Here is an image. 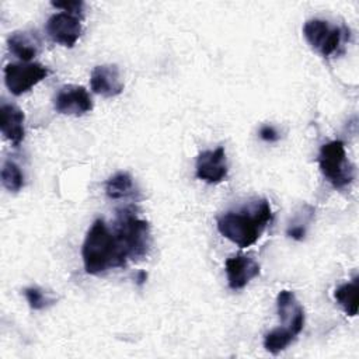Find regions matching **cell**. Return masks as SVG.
Here are the masks:
<instances>
[{"mask_svg": "<svg viewBox=\"0 0 359 359\" xmlns=\"http://www.w3.org/2000/svg\"><path fill=\"white\" fill-rule=\"evenodd\" d=\"M271 205L266 199H259L238 210H229L217 217L219 233L238 245L245 248L257 243L262 231L272 222Z\"/></svg>", "mask_w": 359, "mask_h": 359, "instance_id": "obj_1", "label": "cell"}, {"mask_svg": "<svg viewBox=\"0 0 359 359\" xmlns=\"http://www.w3.org/2000/svg\"><path fill=\"white\" fill-rule=\"evenodd\" d=\"M81 257L84 269L90 275H100L111 268H119L126 264L114 231L108 229L102 219L94 220L88 229L83 243Z\"/></svg>", "mask_w": 359, "mask_h": 359, "instance_id": "obj_2", "label": "cell"}, {"mask_svg": "<svg viewBox=\"0 0 359 359\" xmlns=\"http://www.w3.org/2000/svg\"><path fill=\"white\" fill-rule=\"evenodd\" d=\"M114 236L128 261L143 259L151 247L150 224L136 215L133 208H123L116 212Z\"/></svg>", "mask_w": 359, "mask_h": 359, "instance_id": "obj_3", "label": "cell"}, {"mask_svg": "<svg viewBox=\"0 0 359 359\" xmlns=\"http://www.w3.org/2000/svg\"><path fill=\"white\" fill-rule=\"evenodd\" d=\"M318 165L324 178L334 188H344L353 180V165L349 163L345 144L341 140H331L321 146Z\"/></svg>", "mask_w": 359, "mask_h": 359, "instance_id": "obj_4", "label": "cell"}, {"mask_svg": "<svg viewBox=\"0 0 359 359\" xmlns=\"http://www.w3.org/2000/svg\"><path fill=\"white\" fill-rule=\"evenodd\" d=\"M303 35L313 49L328 57L338 53L346 36H349V31L345 27L332 25L325 20L311 18L304 22Z\"/></svg>", "mask_w": 359, "mask_h": 359, "instance_id": "obj_5", "label": "cell"}, {"mask_svg": "<svg viewBox=\"0 0 359 359\" xmlns=\"http://www.w3.org/2000/svg\"><path fill=\"white\" fill-rule=\"evenodd\" d=\"M48 73L49 70L41 63H8L4 67V81L11 94L21 95L42 81Z\"/></svg>", "mask_w": 359, "mask_h": 359, "instance_id": "obj_6", "label": "cell"}, {"mask_svg": "<svg viewBox=\"0 0 359 359\" xmlns=\"http://www.w3.org/2000/svg\"><path fill=\"white\" fill-rule=\"evenodd\" d=\"M83 31L81 25V15L60 11L52 14L46 21V34L48 36L66 48L74 46L79 41Z\"/></svg>", "mask_w": 359, "mask_h": 359, "instance_id": "obj_7", "label": "cell"}, {"mask_svg": "<svg viewBox=\"0 0 359 359\" xmlns=\"http://www.w3.org/2000/svg\"><path fill=\"white\" fill-rule=\"evenodd\" d=\"M53 107L59 114L80 116L93 109V100L83 86H63L53 100Z\"/></svg>", "mask_w": 359, "mask_h": 359, "instance_id": "obj_8", "label": "cell"}, {"mask_svg": "<svg viewBox=\"0 0 359 359\" xmlns=\"http://www.w3.org/2000/svg\"><path fill=\"white\" fill-rule=\"evenodd\" d=\"M226 150L223 146L205 150L196 158V177L208 184H219L227 177Z\"/></svg>", "mask_w": 359, "mask_h": 359, "instance_id": "obj_9", "label": "cell"}, {"mask_svg": "<svg viewBox=\"0 0 359 359\" xmlns=\"http://www.w3.org/2000/svg\"><path fill=\"white\" fill-rule=\"evenodd\" d=\"M226 273L230 289L238 290L259 275V264L247 255L236 254L226 259Z\"/></svg>", "mask_w": 359, "mask_h": 359, "instance_id": "obj_10", "label": "cell"}, {"mask_svg": "<svg viewBox=\"0 0 359 359\" xmlns=\"http://www.w3.org/2000/svg\"><path fill=\"white\" fill-rule=\"evenodd\" d=\"M90 86L95 94L111 98L123 91V83L119 76L116 65H100L95 66L90 76Z\"/></svg>", "mask_w": 359, "mask_h": 359, "instance_id": "obj_11", "label": "cell"}, {"mask_svg": "<svg viewBox=\"0 0 359 359\" xmlns=\"http://www.w3.org/2000/svg\"><path fill=\"white\" fill-rule=\"evenodd\" d=\"M276 309L282 327L290 330L297 337L304 327V310L296 300L294 293L290 290L279 292L276 297Z\"/></svg>", "mask_w": 359, "mask_h": 359, "instance_id": "obj_12", "label": "cell"}, {"mask_svg": "<svg viewBox=\"0 0 359 359\" xmlns=\"http://www.w3.org/2000/svg\"><path fill=\"white\" fill-rule=\"evenodd\" d=\"M24 112L14 104H1L0 107V130L3 136L13 143L14 146H18L25 136L24 129Z\"/></svg>", "mask_w": 359, "mask_h": 359, "instance_id": "obj_13", "label": "cell"}, {"mask_svg": "<svg viewBox=\"0 0 359 359\" xmlns=\"http://www.w3.org/2000/svg\"><path fill=\"white\" fill-rule=\"evenodd\" d=\"M7 45L10 52L22 62H29L42 49L41 36L36 31L32 29H21L13 32L7 39Z\"/></svg>", "mask_w": 359, "mask_h": 359, "instance_id": "obj_14", "label": "cell"}, {"mask_svg": "<svg viewBox=\"0 0 359 359\" xmlns=\"http://www.w3.org/2000/svg\"><path fill=\"white\" fill-rule=\"evenodd\" d=\"M105 192L111 199H123L135 195L136 191L132 175L125 171L114 174L105 182Z\"/></svg>", "mask_w": 359, "mask_h": 359, "instance_id": "obj_15", "label": "cell"}, {"mask_svg": "<svg viewBox=\"0 0 359 359\" xmlns=\"http://www.w3.org/2000/svg\"><path fill=\"white\" fill-rule=\"evenodd\" d=\"M334 297L348 316H352V317L356 316L358 314V278H355L352 282H345L339 285L334 290Z\"/></svg>", "mask_w": 359, "mask_h": 359, "instance_id": "obj_16", "label": "cell"}, {"mask_svg": "<svg viewBox=\"0 0 359 359\" xmlns=\"http://www.w3.org/2000/svg\"><path fill=\"white\" fill-rule=\"evenodd\" d=\"M294 339H296V335L290 330H287L285 327H278L265 334L264 348L268 352L276 355V353L285 351Z\"/></svg>", "mask_w": 359, "mask_h": 359, "instance_id": "obj_17", "label": "cell"}, {"mask_svg": "<svg viewBox=\"0 0 359 359\" xmlns=\"http://www.w3.org/2000/svg\"><path fill=\"white\" fill-rule=\"evenodd\" d=\"M1 182L10 192H18L24 187V174L14 161L7 160L3 163Z\"/></svg>", "mask_w": 359, "mask_h": 359, "instance_id": "obj_18", "label": "cell"}, {"mask_svg": "<svg viewBox=\"0 0 359 359\" xmlns=\"http://www.w3.org/2000/svg\"><path fill=\"white\" fill-rule=\"evenodd\" d=\"M24 296H25L29 307L34 310L46 309L48 306H50L56 302V299L53 296H50L49 293H46L45 290H42L41 287H36V286L25 287Z\"/></svg>", "mask_w": 359, "mask_h": 359, "instance_id": "obj_19", "label": "cell"}, {"mask_svg": "<svg viewBox=\"0 0 359 359\" xmlns=\"http://www.w3.org/2000/svg\"><path fill=\"white\" fill-rule=\"evenodd\" d=\"M52 6L56 8H63V11L67 13H73V14H79L83 15V1H52Z\"/></svg>", "mask_w": 359, "mask_h": 359, "instance_id": "obj_20", "label": "cell"}, {"mask_svg": "<svg viewBox=\"0 0 359 359\" xmlns=\"http://www.w3.org/2000/svg\"><path fill=\"white\" fill-rule=\"evenodd\" d=\"M259 136H261V139H264L266 142H275L279 139V135L272 125H264L259 129Z\"/></svg>", "mask_w": 359, "mask_h": 359, "instance_id": "obj_21", "label": "cell"}]
</instances>
